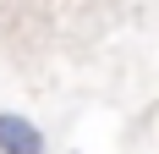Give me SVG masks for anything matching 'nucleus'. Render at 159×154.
I'll return each instance as SVG.
<instances>
[{
	"label": "nucleus",
	"instance_id": "nucleus-1",
	"mask_svg": "<svg viewBox=\"0 0 159 154\" xmlns=\"http://www.w3.org/2000/svg\"><path fill=\"white\" fill-rule=\"evenodd\" d=\"M0 154H49L44 127L22 110H0Z\"/></svg>",
	"mask_w": 159,
	"mask_h": 154
}]
</instances>
